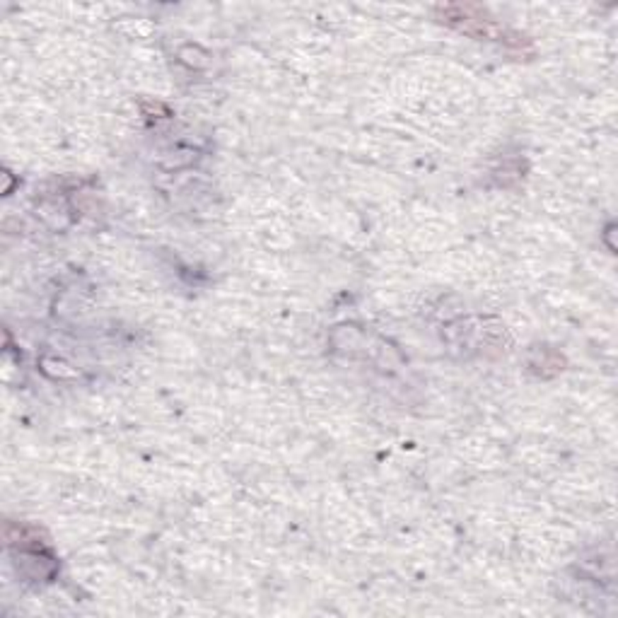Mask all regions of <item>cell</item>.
<instances>
[{
    "mask_svg": "<svg viewBox=\"0 0 618 618\" xmlns=\"http://www.w3.org/2000/svg\"><path fill=\"white\" fill-rule=\"evenodd\" d=\"M445 17L447 22H452V25H469V22H479V17H471L469 15V8H454V10H445ZM500 34V27L493 25L491 20L483 22V37H498Z\"/></svg>",
    "mask_w": 618,
    "mask_h": 618,
    "instance_id": "obj_1",
    "label": "cell"
}]
</instances>
